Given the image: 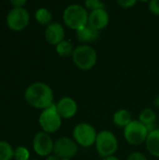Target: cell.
Masks as SVG:
<instances>
[{"instance_id": "cell-1", "label": "cell", "mask_w": 159, "mask_h": 160, "mask_svg": "<svg viewBox=\"0 0 159 160\" xmlns=\"http://www.w3.org/2000/svg\"><path fill=\"white\" fill-rule=\"evenodd\" d=\"M24 98L32 107L45 110L53 104V92L48 84L37 82L27 87Z\"/></svg>"}, {"instance_id": "cell-2", "label": "cell", "mask_w": 159, "mask_h": 160, "mask_svg": "<svg viewBox=\"0 0 159 160\" xmlns=\"http://www.w3.org/2000/svg\"><path fill=\"white\" fill-rule=\"evenodd\" d=\"M88 16L89 13L83 6L72 4L65 8L63 20L68 28L78 31L88 24Z\"/></svg>"}, {"instance_id": "cell-3", "label": "cell", "mask_w": 159, "mask_h": 160, "mask_svg": "<svg viewBox=\"0 0 159 160\" xmlns=\"http://www.w3.org/2000/svg\"><path fill=\"white\" fill-rule=\"evenodd\" d=\"M72 60L75 66L82 70L92 69L97 61V54L96 50L89 45H80L75 48Z\"/></svg>"}, {"instance_id": "cell-4", "label": "cell", "mask_w": 159, "mask_h": 160, "mask_svg": "<svg viewBox=\"0 0 159 160\" xmlns=\"http://www.w3.org/2000/svg\"><path fill=\"white\" fill-rule=\"evenodd\" d=\"M95 145L98 156L102 158L113 156L118 149L117 139L109 130H102L97 133Z\"/></svg>"}, {"instance_id": "cell-5", "label": "cell", "mask_w": 159, "mask_h": 160, "mask_svg": "<svg viewBox=\"0 0 159 160\" xmlns=\"http://www.w3.org/2000/svg\"><path fill=\"white\" fill-rule=\"evenodd\" d=\"M148 134L149 132L147 128L139 120H132V122L124 128V137L126 141L134 146H138L145 142Z\"/></svg>"}, {"instance_id": "cell-6", "label": "cell", "mask_w": 159, "mask_h": 160, "mask_svg": "<svg viewBox=\"0 0 159 160\" xmlns=\"http://www.w3.org/2000/svg\"><path fill=\"white\" fill-rule=\"evenodd\" d=\"M61 119L62 118L57 112L56 105L52 104L51 107L43 110V112L39 115L38 122L43 131L49 134L56 132L61 128Z\"/></svg>"}, {"instance_id": "cell-7", "label": "cell", "mask_w": 159, "mask_h": 160, "mask_svg": "<svg viewBox=\"0 0 159 160\" xmlns=\"http://www.w3.org/2000/svg\"><path fill=\"white\" fill-rule=\"evenodd\" d=\"M72 135L77 144L82 147H90L96 143L97 133L93 126L87 123H80L74 127Z\"/></svg>"}, {"instance_id": "cell-8", "label": "cell", "mask_w": 159, "mask_h": 160, "mask_svg": "<svg viewBox=\"0 0 159 160\" xmlns=\"http://www.w3.org/2000/svg\"><path fill=\"white\" fill-rule=\"evenodd\" d=\"M52 153L60 159H70L78 153V144L74 140L62 137L54 142Z\"/></svg>"}, {"instance_id": "cell-9", "label": "cell", "mask_w": 159, "mask_h": 160, "mask_svg": "<svg viewBox=\"0 0 159 160\" xmlns=\"http://www.w3.org/2000/svg\"><path fill=\"white\" fill-rule=\"evenodd\" d=\"M30 15L24 8H14L7 16V23L13 31H22L29 23Z\"/></svg>"}, {"instance_id": "cell-10", "label": "cell", "mask_w": 159, "mask_h": 160, "mask_svg": "<svg viewBox=\"0 0 159 160\" xmlns=\"http://www.w3.org/2000/svg\"><path fill=\"white\" fill-rule=\"evenodd\" d=\"M53 144L50 135L44 131L37 133L33 140V148L40 157H49L53 151Z\"/></svg>"}, {"instance_id": "cell-11", "label": "cell", "mask_w": 159, "mask_h": 160, "mask_svg": "<svg viewBox=\"0 0 159 160\" xmlns=\"http://www.w3.org/2000/svg\"><path fill=\"white\" fill-rule=\"evenodd\" d=\"M56 110L61 118L69 119L75 116L78 112L77 102L69 97H64L56 104Z\"/></svg>"}, {"instance_id": "cell-12", "label": "cell", "mask_w": 159, "mask_h": 160, "mask_svg": "<svg viewBox=\"0 0 159 160\" xmlns=\"http://www.w3.org/2000/svg\"><path fill=\"white\" fill-rule=\"evenodd\" d=\"M110 22L109 13L105 8L97 9L94 11H90L88 16V24L97 30L104 29Z\"/></svg>"}, {"instance_id": "cell-13", "label": "cell", "mask_w": 159, "mask_h": 160, "mask_svg": "<svg viewBox=\"0 0 159 160\" xmlns=\"http://www.w3.org/2000/svg\"><path fill=\"white\" fill-rule=\"evenodd\" d=\"M65 38V29L59 22H52L46 27L45 38L52 45H57L62 42Z\"/></svg>"}, {"instance_id": "cell-14", "label": "cell", "mask_w": 159, "mask_h": 160, "mask_svg": "<svg viewBox=\"0 0 159 160\" xmlns=\"http://www.w3.org/2000/svg\"><path fill=\"white\" fill-rule=\"evenodd\" d=\"M76 35H77L78 40L83 43V45H86V43L93 42L98 38L99 31L93 28L89 24H87L84 27L81 28L80 30L76 31Z\"/></svg>"}, {"instance_id": "cell-15", "label": "cell", "mask_w": 159, "mask_h": 160, "mask_svg": "<svg viewBox=\"0 0 159 160\" xmlns=\"http://www.w3.org/2000/svg\"><path fill=\"white\" fill-rule=\"evenodd\" d=\"M148 152L156 158H159V128L148 134L145 142Z\"/></svg>"}, {"instance_id": "cell-16", "label": "cell", "mask_w": 159, "mask_h": 160, "mask_svg": "<svg viewBox=\"0 0 159 160\" xmlns=\"http://www.w3.org/2000/svg\"><path fill=\"white\" fill-rule=\"evenodd\" d=\"M112 121H113L115 126L125 128L128 124H130L132 122L131 113L129 111L125 110V109L118 110L114 112L113 117H112Z\"/></svg>"}, {"instance_id": "cell-17", "label": "cell", "mask_w": 159, "mask_h": 160, "mask_svg": "<svg viewBox=\"0 0 159 160\" xmlns=\"http://www.w3.org/2000/svg\"><path fill=\"white\" fill-rule=\"evenodd\" d=\"M156 120H157L156 112L153 110L149 109V108L142 110L141 112L140 115H139V121L142 124H143L145 127H149V126L155 125Z\"/></svg>"}, {"instance_id": "cell-18", "label": "cell", "mask_w": 159, "mask_h": 160, "mask_svg": "<svg viewBox=\"0 0 159 160\" xmlns=\"http://www.w3.org/2000/svg\"><path fill=\"white\" fill-rule=\"evenodd\" d=\"M56 52L62 56V57H67V56H72L73 52L75 50L73 43L68 41V40H63L59 44L56 45Z\"/></svg>"}, {"instance_id": "cell-19", "label": "cell", "mask_w": 159, "mask_h": 160, "mask_svg": "<svg viewBox=\"0 0 159 160\" xmlns=\"http://www.w3.org/2000/svg\"><path fill=\"white\" fill-rule=\"evenodd\" d=\"M35 17H36V20L37 21L38 23L42 24V25H49L51 24L52 22V13L50 10H48L47 8H38L37 11H36V14H35Z\"/></svg>"}, {"instance_id": "cell-20", "label": "cell", "mask_w": 159, "mask_h": 160, "mask_svg": "<svg viewBox=\"0 0 159 160\" xmlns=\"http://www.w3.org/2000/svg\"><path fill=\"white\" fill-rule=\"evenodd\" d=\"M14 158V150L7 142H0V160H10Z\"/></svg>"}, {"instance_id": "cell-21", "label": "cell", "mask_w": 159, "mask_h": 160, "mask_svg": "<svg viewBox=\"0 0 159 160\" xmlns=\"http://www.w3.org/2000/svg\"><path fill=\"white\" fill-rule=\"evenodd\" d=\"M29 151L22 146L17 147L14 150V158L15 160H29Z\"/></svg>"}, {"instance_id": "cell-22", "label": "cell", "mask_w": 159, "mask_h": 160, "mask_svg": "<svg viewBox=\"0 0 159 160\" xmlns=\"http://www.w3.org/2000/svg\"><path fill=\"white\" fill-rule=\"evenodd\" d=\"M85 8L89 9L90 11H94L100 8H105V4L99 0H87L84 3Z\"/></svg>"}, {"instance_id": "cell-23", "label": "cell", "mask_w": 159, "mask_h": 160, "mask_svg": "<svg viewBox=\"0 0 159 160\" xmlns=\"http://www.w3.org/2000/svg\"><path fill=\"white\" fill-rule=\"evenodd\" d=\"M148 8L153 14L159 16V0L149 1L148 2Z\"/></svg>"}, {"instance_id": "cell-24", "label": "cell", "mask_w": 159, "mask_h": 160, "mask_svg": "<svg viewBox=\"0 0 159 160\" xmlns=\"http://www.w3.org/2000/svg\"><path fill=\"white\" fill-rule=\"evenodd\" d=\"M117 4L123 8H129L135 6L137 4V1L136 0H119L117 1Z\"/></svg>"}, {"instance_id": "cell-25", "label": "cell", "mask_w": 159, "mask_h": 160, "mask_svg": "<svg viewBox=\"0 0 159 160\" xmlns=\"http://www.w3.org/2000/svg\"><path fill=\"white\" fill-rule=\"evenodd\" d=\"M127 160H147V158L142 153L134 152L129 155V157L127 158Z\"/></svg>"}, {"instance_id": "cell-26", "label": "cell", "mask_w": 159, "mask_h": 160, "mask_svg": "<svg viewBox=\"0 0 159 160\" xmlns=\"http://www.w3.org/2000/svg\"><path fill=\"white\" fill-rule=\"evenodd\" d=\"M10 4L14 8H23V6L26 4V1H24V0H13V1H10Z\"/></svg>"}, {"instance_id": "cell-27", "label": "cell", "mask_w": 159, "mask_h": 160, "mask_svg": "<svg viewBox=\"0 0 159 160\" xmlns=\"http://www.w3.org/2000/svg\"><path fill=\"white\" fill-rule=\"evenodd\" d=\"M46 160H61L59 158H57L56 156H54V155H52V156H49L48 158H47V159Z\"/></svg>"}, {"instance_id": "cell-28", "label": "cell", "mask_w": 159, "mask_h": 160, "mask_svg": "<svg viewBox=\"0 0 159 160\" xmlns=\"http://www.w3.org/2000/svg\"><path fill=\"white\" fill-rule=\"evenodd\" d=\"M154 104H155V106L159 109V96H157L156 98H155V101H154Z\"/></svg>"}, {"instance_id": "cell-29", "label": "cell", "mask_w": 159, "mask_h": 160, "mask_svg": "<svg viewBox=\"0 0 159 160\" xmlns=\"http://www.w3.org/2000/svg\"><path fill=\"white\" fill-rule=\"evenodd\" d=\"M103 160H119L116 157L114 156H112V157H109V158H103Z\"/></svg>"}, {"instance_id": "cell-30", "label": "cell", "mask_w": 159, "mask_h": 160, "mask_svg": "<svg viewBox=\"0 0 159 160\" xmlns=\"http://www.w3.org/2000/svg\"><path fill=\"white\" fill-rule=\"evenodd\" d=\"M61 160H70V159H61Z\"/></svg>"}, {"instance_id": "cell-31", "label": "cell", "mask_w": 159, "mask_h": 160, "mask_svg": "<svg viewBox=\"0 0 159 160\" xmlns=\"http://www.w3.org/2000/svg\"><path fill=\"white\" fill-rule=\"evenodd\" d=\"M33 160H37V159H33Z\"/></svg>"}]
</instances>
